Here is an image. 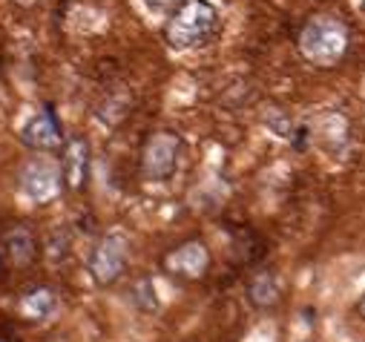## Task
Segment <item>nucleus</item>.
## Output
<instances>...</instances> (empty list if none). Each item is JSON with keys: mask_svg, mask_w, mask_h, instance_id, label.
<instances>
[{"mask_svg": "<svg viewBox=\"0 0 365 342\" xmlns=\"http://www.w3.org/2000/svg\"><path fill=\"white\" fill-rule=\"evenodd\" d=\"M348 43H351V32L334 15H317L299 32V52H302V58L308 63L319 66V69L336 66L342 61V55L348 52Z\"/></svg>", "mask_w": 365, "mask_h": 342, "instance_id": "nucleus-1", "label": "nucleus"}, {"mask_svg": "<svg viewBox=\"0 0 365 342\" xmlns=\"http://www.w3.org/2000/svg\"><path fill=\"white\" fill-rule=\"evenodd\" d=\"M4 253H6V259L18 268L29 265L35 256H38V242L32 236V230L26 227H12L6 236H4Z\"/></svg>", "mask_w": 365, "mask_h": 342, "instance_id": "nucleus-9", "label": "nucleus"}, {"mask_svg": "<svg viewBox=\"0 0 365 342\" xmlns=\"http://www.w3.org/2000/svg\"><path fill=\"white\" fill-rule=\"evenodd\" d=\"M147 4H150L153 9H170V6H178L181 0H147Z\"/></svg>", "mask_w": 365, "mask_h": 342, "instance_id": "nucleus-13", "label": "nucleus"}, {"mask_svg": "<svg viewBox=\"0 0 365 342\" xmlns=\"http://www.w3.org/2000/svg\"><path fill=\"white\" fill-rule=\"evenodd\" d=\"M247 296L256 308H273L282 296V285H279V276L273 271H259L250 276L247 282Z\"/></svg>", "mask_w": 365, "mask_h": 342, "instance_id": "nucleus-10", "label": "nucleus"}, {"mask_svg": "<svg viewBox=\"0 0 365 342\" xmlns=\"http://www.w3.org/2000/svg\"><path fill=\"white\" fill-rule=\"evenodd\" d=\"M127 268V239L121 233L104 236L89 253V274L98 285H113Z\"/></svg>", "mask_w": 365, "mask_h": 342, "instance_id": "nucleus-4", "label": "nucleus"}, {"mask_svg": "<svg viewBox=\"0 0 365 342\" xmlns=\"http://www.w3.org/2000/svg\"><path fill=\"white\" fill-rule=\"evenodd\" d=\"M15 4H21V6H35L38 0H15Z\"/></svg>", "mask_w": 365, "mask_h": 342, "instance_id": "nucleus-15", "label": "nucleus"}, {"mask_svg": "<svg viewBox=\"0 0 365 342\" xmlns=\"http://www.w3.org/2000/svg\"><path fill=\"white\" fill-rule=\"evenodd\" d=\"M21 187L32 202H49L61 193V167L49 158H35L24 167Z\"/></svg>", "mask_w": 365, "mask_h": 342, "instance_id": "nucleus-5", "label": "nucleus"}, {"mask_svg": "<svg viewBox=\"0 0 365 342\" xmlns=\"http://www.w3.org/2000/svg\"><path fill=\"white\" fill-rule=\"evenodd\" d=\"M356 311H359V316H362V319H365V294H362V296H359V302H356Z\"/></svg>", "mask_w": 365, "mask_h": 342, "instance_id": "nucleus-14", "label": "nucleus"}, {"mask_svg": "<svg viewBox=\"0 0 365 342\" xmlns=\"http://www.w3.org/2000/svg\"><path fill=\"white\" fill-rule=\"evenodd\" d=\"M359 6H362V12H365V0H362V4H359Z\"/></svg>", "mask_w": 365, "mask_h": 342, "instance_id": "nucleus-16", "label": "nucleus"}, {"mask_svg": "<svg viewBox=\"0 0 365 342\" xmlns=\"http://www.w3.org/2000/svg\"><path fill=\"white\" fill-rule=\"evenodd\" d=\"M61 182L69 187V190H81L83 182H86V173H89V144L75 135L63 144V158H61Z\"/></svg>", "mask_w": 365, "mask_h": 342, "instance_id": "nucleus-8", "label": "nucleus"}, {"mask_svg": "<svg viewBox=\"0 0 365 342\" xmlns=\"http://www.w3.org/2000/svg\"><path fill=\"white\" fill-rule=\"evenodd\" d=\"M181 138L175 133H153L141 152V170L147 182H170L178 170Z\"/></svg>", "mask_w": 365, "mask_h": 342, "instance_id": "nucleus-3", "label": "nucleus"}, {"mask_svg": "<svg viewBox=\"0 0 365 342\" xmlns=\"http://www.w3.org/2000/svg\"><path fill=\"white\" fill-rule=\"evenodd\" d=\"M21 314L26 316V319H32V322H41V319H46V316H52L55 314V308H58V294L52 291V288H32V291H26L24 294V299H21Z\"/></svg>", "mask_w": 365, "mask_h": 342, "instance_id": "nucleus-11", "label": "nucleus"}, {"mask_svg": "<svg viewBox=\"0 0 365 342\" xmlns=\"http://www.w3.org/2000/svg\"><path fill=\"white\" fill-rule=\"evenodd\" d=\"M164 268L181 279H202L210 271V250L199 239L185 242L164 256Z\"/></svg>", "mask_w": 365, "mask_h": 342, "instance_id": "nucleus-6", "label": "nucleus"}, {"mask_svg": "<svg viewBox=\"0 0 365 342\" xmlns=\"http://www.w3.org/2000/svg\"><path fill=\"white\" fill-rule=\"evenodd\" d=\"M216 29H219L216 6H210L207 0H181L164 26V38L173 49H193L207 43L216 35Z\"/></svg>", "mask_w": 365, "mask_h": 342, "instance_id": "nucleus-2", "label": "nucleus"}, {"mask_svg": "<svg viewBox=\"0 0 365 342\" xmlns=\"http://www.w3.org/2000/svg\"><path fill=\"white\" fill-rule=\"evenodd\" d=\"M21 141L32 150H41V152H49V150H58L61 141H63V133H61V124L55 118V113L49 107H43L41 113H35L24 130H21Z\"/></svg>", "mask_w": 365, "mask_h": 342, "instance_id": "nucleus-7", "label": "nucleus"}, {"mask_svg": "<svg viewBox=\"0 0 365 342\" xmlns=\"http://www.w3.org/2000/svg\"><path fill=\"white\" fill-rule=\"evenodd\" d=\"M130 299L135 302V308H141L144 314H153L158 311V296H155V285L150 279H138L133 288H130Z\"/></svg>", "mask_w": 365, "mask_h": 342, "instance_id": "nucleus-12", "label": "nucleus"}]
</instances>
